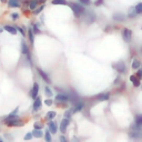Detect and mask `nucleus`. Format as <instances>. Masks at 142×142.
<instances>
[{
  "mask_svg": "<svg viewBox=\"0 0 142 142\" xmlns=\"http://www.w3.org/2000/svg\"><path fill=\"white\" fill-rule=\"evenodd\" d=\"M96 98L98 99V100H100V101H106V100H108V99L110 98V93H108V92H106V93H100V94H98Z\"/></svg>",
  "mask_w": 142,
  "mask_h": 142,
  "instance_id": "nucleus-20",
  "label": "nucleus"
},
{
  "mask_svg": "<svg viewBox=\"0 0 142 142\" xmlns=\"http://www.w3.org/2000/svg\"><path fill=\"white\" fill-rule=\"evenodd\" d=\"M140 65H141L140 60H138V59H134V60H133V62H132V69L138 70V69L140 68Z\"/></svg>",
  "mask_w": 142,
  "mask_h": 142,
  "instance_id": "nucleus-24",
  "label": "nucleus"
},
{
  "mask_svg": "<svg viewBox=\"0 0 142 142\" xmlns=\"http://www.w3.org/2000/svg\"><path fill=\"white\" fill-rule=\"evenodd\" d=\"M28 37H29L30 43L32 45V43H34V41H35V34H34V31H32V29L28 30Z\"/></svg>",
  "mask_w": 142,
  "mask_h": 142,
  "instance_id": "nucleus-23",
  "label": "nucleus"
},
{
  "mask_svg": "<svg viewBox=\"0 0 142 142\" xmlns=\"http://www.w3.org/2000/svg\"><path fill=\"white\" fill-rule=\"evenodd\" d=\"M1 142H2V141H1Z\"/></svg>",
  "mask_w": 142,
  "mask_h": 142,
  "instance_id": "nucleus-52",
  "label": "nucleus"
},
{
  "mask_svg": "<svg viewBox=\"0 0 142 142\" xmlns=\"http://www.w3.org/2000/svg\"><path fill=\"white\" fill-rule=\"evenodd\" d=\"M3 30L8 31L9 34H11V35H16V34H17V28H16V26L6 25V26H3Z\"/></svg>",
  "mask_w": 142,
  "mask_h": 142,
  "instance_id": "nucleus-14",
  "label": "nucleus"
},
{
  "mask_svg": "<svg viewBox=\"0 0 142 142\" xmlns=\"http://www.w3.org/2000/svg\"><path fill=\"white\" fill-rule=\"evenodd\" d=\"M135 124L138 127L142 125V114H136L135 116Z\"/></svg>",
  "mask_w": 142,
  "mask_h": 142,
  "instance_id": "nucleus-27",
  "label": "nucleus"
},
{
  "mask_svg": "<svg viewBox=\"0 0 142 142\" xmlns=\"http://www.w3.org/2000/svg\"><path fill=\"white\" fill-rule=\"evenodd\" d=\"M138 125L135 127V131L133 130V131H131L130 133H129V135H130V138L132 139V140H134V141H136V140H140L141 138H142V132L140 131V130H138Z\"/></svg>",
  "mask_w": 142,
  "mask_h": 142,
  "instance_id": "nucleus-7",
  "label": "nucleus"
},
{
  "mask_svg": "<svg viewBox=\"0 0 142 142\" xmlns=\"http://www.w3.org/2000/svg\"><path fill=\"white\" fill-rule=\"evenodd\" d=\"M141 53H142V47H141Z\"/></svg>",
  "mask_w": 142,
  "mask_h": 142,
  "instance_id": "nucleus-50",
  "label": "nucleus"
},
{
  "mask_svg": "<svg viewBox=\"0 0 142 142\" xmlns=\"http://www.w3.org/2000/svg\"><path fill=\"white\" fill-rule=\"evenodd\" d=\"M21 4L19 0H8V7L10 8H19Z\"/></svg>",
  "mask_w": 142,
  "mask_h": 142,
  "instance_id": "nucleus-17",
  "label": "nucleus"
},
{
  "mask_svg": "<svg viewBox=\"0 0 142 142\" xmlns=\"http://www.w3.org/2000/svg\"><path fill=\"white\" fill-rule=\"evenodd\" d=\"M56 100H57V102H65V101H68L69 100L68 94L67 93H59V94H57Z\"/></svg>",
  "mask_w": 142,
  "mask_h": 142,
  "instance_id": "nucleus-13",
  "label": "nucleus"
},
{
  "mask_svg": "<svg viewBox=\"0 0 142 142\" xmlns=\"http://www.w3.org/2000/svg\"><path fill=\"white\" fill-rule=\"evenodd\" d=\"M141 70H142V69H141Z\"/></svg>",
  "mask_w": 142,
  "mask_h": 142,
  "instance_id": "nucleus-53",
  "label": "nucleus"
},
{
  "mask_svg": "<svg viewBox=\"0 0 142 142\" xmlns=\"http://www.w3.org/2000/svg\"><path fill=\"white\" fill-rule=\"evenodd\" d=\"M134 9H135V12L138 15H142V2H138L134 6Z\"/></svg>",
  "mask_w": 142,
  "mask_h": 142,
  "instance_id": "nucleus-25",
  "label": "nucleus"
},
{
  "mask_svg": "<svg viewBox=\"0 0 142 142\" xmlns=\"http://www.w3.org/2000/svg\"><path fill=\"white\" fill-rule=\"evenodd\" d=\"M70 123V120L69 119H63L61 120V123H60V131L61 133H65V131H67V128Z\"/></svg>",
  "mask_w": 142,
  "mask_h": 142,
  "instance_id": "nucleus-9",
  "label": "nucleus"
},
{
  "mask_svg": "<svg viewBox=\"0 0 142 142\" xmlns=\"http://www.w3.org/2000/svg\"><path fill=\"white\" fill-rule=\"evenodd\" d=\"M45 93L47 97H52V91H51V89L49 87H45Z\"/></svg>",
  "mask_w": 142,
  "mask_h": 142,
  "instance_id": "nucleus-31",
  "label": "nucleus"
},
{
  "mask_svg": "<svg viewBox=\"0 0 142 142\" xmlns=\"http://www.w3.org/2000/svg\"><path fill=\"white\" fill-rule=\"evenodd\" d=\"M1 32H2V29H1V28H0V34H1Z\"/></svg>",
  "mask_w": 142,
  "mask_h": 142,
  "instance_id": "nucleus-48",
  "label": "nucleus"
},
{
  "mask_svg": "<svg viewBox=\"0 0 142 142\" xmlns=\"http://www.w3.org/2000/svg\"><path fill=\"white\" fill-rule=\"evenodd\" d=\"M112 19L114 21H117V22H123V21H125L127 19H128V17L124 15L123 12H120V11H117V12H114L112 15Z\"/></svg>",
  "mask_w": 142,
  "mask_h": 142,
  "instance_id": "nucleus-4",
  "label": "nucleus"
},
{
  "mask_svg": "<svg viewBox=\"0 0 142 142\" xmlns=\"http://www.w3.org/2000/svg\"><path fill=\"white\" fill-rule=\"evenodd\" d=\"M38 1H39V3H42V4H43V3H46L47 0H38Z\"/></svg>",
  "mask_w": 142,
  "mask_h": 142,
  "instance_id": "nucleus-46",
  "label": "nucleus"
},
{
  "mask_svg": "<svg viewBox=\"0 0 142 142\" xmlns=\"http://www.w3.org/2000/svg\"><path fill=\"white\" fill-rule=\"evenodd\" d=\"M51 3L52 4H68L67 0H52Z\"/></svg>",
  "mask_w": 142,
  "mask_h": 142,
  "instance_id": "nucleus-28",
  "label": "nucleus"
},
{
  "mask_svg": "<svg viewBox=\"0 0 142 142\" xmlns=\"http://www.w3.org/2000/svg\"><path fill=\"white\" fill-rule=\"evenodd\" d=\"M32 31H34V34H41V31H40V29H39V28H38V26L37 25H35V23H34V25H32Z\"/></svg>",
  "mask_w": 142,
  "mask_h": 142,
  "instance_id": "nucleus-33",
  "label": "nucleus"
},
{
  "mask_svg": "<svg viewBox=\"0 0 142 142\" xmlns=\"http://www.w3.org/2000/svg\"><path fill=\"white\" fill-rule=\"evenodd\" d=\"M43 9H45V4H41L39 8H37V10H34V13H35L36 16H37V15H39V13H40L42 10H43Z\"/></svg>",
  "mask_w": 142,
  "mask_h": 142,
  "instance_id": "nucleus-32",
  "label": "nucleus"
},
{
  "mask_svg": "<svg viewBox=\"0 0 142 142\" xmlns=\"http://www.w3.org/2000/svg\"><path fill=\"white\" fill-rule=\"evenodd\" d=\"M72 113H73V111H71V110H67L64 112V117H65V119H71V116H72Z\"/></svg>",
  "mask_w": 142,
  "mask_h": 142,
  "instance_id": "nucleus-34",
  "label": "nucleus"
},
{
  "mask_svg": "<svg viewBox=\"0 0 142 142\" xmlns=\"http://www.w3.org/2000/svg\"><path fill=\"white\" fill-rule=\"evenodd\" d=\"M11 18H12V20H17V19H19V13L18 12L11 13Z\"/></svg>",
  "mask_w": 142,
  "mask_h": 142,
  "instance_id": "nucleus-37",
  "label": "nucleus"
},
{
  "mask_svg": "<svg viewBox=\"0 0 142 142\" xmlns=\"http://www.w3.org/2000/svg\"><path fill=\"white\" fill-rule=\"evenodd\" d=\"M129 19H135L136 17H138V13L135 12V9L134 7H132L129 9V11H128V16H127Z\"/></svg>",
  "mask_w": 142,
  "mask_h": 142,
  "instance_id": "nucleus-18",
  "label": "nucleus"
},
{
  "mask_svg": "<svg viewBox=\"0 0 142 142\" xmlns=\"http://www.w3.org/2000/svg\"><path fill=\"white\" fill-rule=\"evenodd\" d=\"M7 127H22L23 125V121L18 120V119H12V120H8L4 121Z\"/></svg>",
  "mask_w": 142,
  "mask_h": 142,
  "instance_id": "nucleus-8",
  "label": "nucleus"
},
{
  "mask_svg": "<svg viewBox=\"0 0 142 142\" xmlns=\"http://www.w3.org/2000/svg\"><path fill=\"white\" fill-rule=\"evenodd\" d=\"M16 28H17V30H19V31L21 32V35H22L23 37H26V34H25V31H23V29H22L21 27H18V26H16Z\"/></svg>",
  "mask_w": 142,
  "mask_h": 142,
  "instance_id": "nucleus-39",
  "label": "nucleus"
},
{
  "mask_svg": "<svg viewBox=\"0 0 142 142\" xmlns=\"http://www.w3.org/2000/svg\"><path fill=\"white\" fill-rule=\"evenodd\" d=\"M4 136H6V139H8V140H10V141H12V136H11L10 134H8V133H6V134H4Z\"/></svg>",
  "mask_w": 142,
  "mask_h": 142,
  "instance_id": "nucleus-43",
  "label": "nucleus"
},
{
  "mask_svg": "<svg viewBox=\"0 0 142 142\" xmlns=\"http://www.w3.org/2000/svg\"><path fill=\"white\" fill-rule=\"evenodd\" d=\"M18 111H19V109H18V108H16L15 110H13V111H12V112H11V113H10V114H9L8 117H6V118H4V119H3V121H8V120H12V119H17L16 114L18 113Z\"/></svg>",
  "mask_w": 142,
  "mask_h": 142,
  "instance_id": "nucleus-19",
  "label": "nucleus"
},
{
  "mask_svg": "<svg viewBox=\"0 0 142 142\" xmlns=\"http://www.w3.org/2000/svg\"><path fill=\"white\" fill-rule=\"evenodd\" d=\"M21 53H22V54H25V56H27L28 60H29V63L31 64L30 50H29V48H28V46H27V43H26V41H25V40H22V41H21Z\"/></svg>",
  "mask_w": 142,
  "mask_h": 142,
  "instance_id": "nucleus-6",
  "label": "nucleus"
},
{
  "mask_svg": "<svg viewBox=\"0 0 142 142\" xmlns=\"http://www.w3.org/2000/svg\"><path fill=\"white\" fill-rule=\"evenodd\" d=\"M79 2L83 4V6H90L91 4V0H79Z\"/></svg>",
  "mask_w": 142,
  "mask_h": 142,
  "instance_id": "nucleus-35",
  "label": "nucleus"
},
{
  "mask_svg": "<svg viewBox=\"0 0 142 142\" xmlns=\"http://www.w3.org/2000/svg\"><path fill=\"white\" fill-rule=\"evenodd\" d=\"M68 4L71 8V10H72L75 18L82 17L84 15V12H86V8H84L83 4H81L80 2H69Z\"/></svg>",
  "mask_w": 142,
  "mask_h": 142,
  "instance_id": "nucleus-1",
  "label": "nucleus"
},
{
  "mask_svg": "<svg viewBox=\"0 0 142 142\" xmlns=\"http://www.w3.org/2000/svg\"><path fill=\"white\" fill-rule=\"evenodd\" d=\"M48 127H49V131H50V133H56L57 130H58V127H57V123L54 121H50L49 123H48Z\"/></svg>",
  "mask_w": 142,
  "mask_h": 142,
  "instance_id": "nucleus-16",
  "label": "nucleus"
},
{
  "mask_svg": "<svg viewBox=\"0 0 142 142\" xmlns=\"http://www.w3.org/2000/svg\"><path fill=\"white\" fill-rule=\"evenodd\" d=\"M32 135H34L35 138H41L43 134H42V132H41L40 129H35L34 131H32Z\"/></svg>",
  "mask_w": 142,
  "mask_h": 142,
  "instance_id": "nucleus-26",
  "label": "nucleus"
},
{
  "mask_svg": "<svg viewBox=\"0 0 142 142\" xmlns=\"http://www.w3.org/2000/svg\"><path fill=\"white\" fill-rule=\"evenodd\" d=\"M122 39H123L124 42H127V43L131 42V39H132V30L129 29V28H123V29H122Z\"/></svg>",
  "mask_w": 142,
  "mask_h": 142,
  "instance_id": "nucleus-3",
  "label": "nucleus"
},
{
  "mask_svg": "<svg viewBox=\"0 0 142 142\" xmlns=\"http://www.w3.org/2000/svg\"><path fill=\"white\" fill-rule=\"evenodd\" d=\"M52 100H50V99H48V100H46L45 101V105H47V106H51V105H52Z\"/></svg>",
  "mask_w": 142,
  "mask_h": 142,
  "instance_id": "nucleus-41",
  "label": "nucleus"
},
{
  "mask_svg": "<svg viewBox=\"0 0 142 142\" xmlns=\"http://www.w3.org/2000/svg\"><path fill=\"white\" fill-rule=\"evenodd\" d=\"M37 71H38V73L40 74V77H41L42 79H43L47 83H51V80H50V78L48 77V74H47L43 70H41L40 68H37Z\"/></svg>",
  "mask_w": 142,
  "mask_h": 142,
  "instance_id": "nucleus-12",
  "label": "nucleus"
},
{
  "mask_svg": "<svg viewBox=\"0 0 142 142\" xmlns=\"http://www.w3.org/2000/svg\"><path fill=\"white\" fill-rule=\"evenodd\" d=\"M45 138H46V142H52V140H51V134H50L49 130H47L45 132Z\"/></svg>",
  "mask_w": 142,
  "mask_h": 142,
  "instance_id": "nucleus-29",
  "label": "nucleus"
},
{
  "mask_svg": "<svg viewBox=\"0 0 142 142\" xmlns=\"http://www.w3.org/2000/svg\"><path fill=\"white\" fill-rule=\"evenodd\" d=\"M120 80H121V79H120V77H118V78L116 79V81H114V83H119V81H120Z\"/></svg>",
  "mask_w": 142,
  "mask_h": 142,
  "instance_id": "nucleus-45",
  "label": "nucleus"
},
{
  "mask_svg": "<svg viewBox=\"0 0 142 142\" xmlns=\"http://www.w3.org/2000/svg\"><path fill=\"white\" fill-rule=\"evenodd\" d=\"M112 68L116 71H118L119 73H125L127 72V67H125V63L123 62V61H119V62L113 63Z\"/></svg>",
  "mask_w": 142,
  "mask_h": 142,
  "instance_id": "nucleus-2",
  "label": "nucleus"
},
{
  "mask_svg": "<svg viewBox=\"0 0 142 142\" xmlns=\"http://www.w3.org/2000/svg\"><path fill=\"white\" fill-rule=\"evenodd\" d=\"M59 140H60V142H68V140L65 139V136H64V135H61Z\"/></svg>",
  "mask_w": 142,
  "mask_h": 142,
  "instance_id": "nucleus-42",
  "label": "nucleus"
},
{
  "mask_svg": "<svg viewBox=\"0 0 142 142\" xmlns=\"http://www.w3.org/2000/svg\"><path fill=\"white\" fill-rule=\"evenodd\" d=\"M136 78H139L141 80V78H142V70L138 69V72H136Z\"/></svg>",
  "mask_w": 142,
  "mask_h": 142,
  "instance_id": "nucleus-40",
  "label": "nucleus"
},
{
  "mask_svg": "<svg viewBox=\"0 0 142 142\" xmlns=\"http://www.w3.org/2000/svg\"><path fill=\"white\" fill-rule=\"evenodd\" d=\"M1 1H2V2H4V1H6V0H1Z\"/></svg>",
  "mask_w": 142,
  "mask_h": 142,
  "instance_id": "nucleus-49",
  "label": "nucleus"
},
{
  "mask_svg": "<svg viewBox=\"0 0 142 142\" xmlns=\"http://www.w3.org/2000/svg\"><path fill=\"white\" fill-rule=\"evenodd\" d=\"M38 92H39V84L38 82H35L34 86H32V90L30 91V96L32 99H36V97L38 96Z\"/></svg>",
  "mask_w": 142,
  "mask_h": 142,
  "instance_id": "nucleus-11",
  "label": "nucleus"
},
{
  "mask_svg": "<svg viewBox=\"0 0 142 142\" xmlns=\"http://www.w3.org/2000/svg\"><path fill=\"white\" fill-rule=\"evenodd\" d=\"M84 107V103L82 101H78V102H75L73 103V112H78V111H81L82 109Z\"/></svg>",
  "mask_w": 142,
  "mask_h": 142,
  "instance_id": "nucleus-15",
  "label": "nucleus"
},
{
  "mask_svg": "<svg viewBox=\"0 0 142 142\" xmlns=\"http://www.w3.org/2000/svg\"><path fill=\"white\" fill-rule=\"evenodd\" d=\"M130 80H131V82L133 83V86H134L135 88H138V87L140 86V79L136 78V75H131Z\"/></svg>",
  "mask_w": 142,
  "mask_h": 142,
  "instance_id": "nucleus-21",
  "label": "nucleus"
},
{
  "mask_svg": "<svg viewBox=\"0 0 142 142\" xmlns=\"http://www.w3.org/2000/svg\"><path fill=\"white\" fill-rule=\"evenodd\" d=\"M57 113L54 111H49L48 113H47V118H48L49 120H53L54 119V117H56Z\"/></svg>",
  "mask_w": 142,
  "mask_h": 142,
  "instance_id": "nucleus-30",
  "label": "nucleus"
},
{
  "mask_svg": "<svg viewBox=\"0 0 142 142\" xmlns=\"http://www.w3.org/2000/svg\"><path fill=\"white\" fill-rule=\"evenodd\" d=\"M0 142H1V139H0Z\"/></svg>",
  "mask_w": 142,
  "mask_h": 142,
  "instance_id": "nucleus-51",
  "label": "nucleus"
},
{
  "mask_svg": "<svg viewBox=\"0 0 142 142\" xmlns=\"http://www.w3.org/2000/svg\"><path fill=\"white\" fill-rule=\"evenodd\" d=\"M38 4H39V1L38 0H30V3H29V9L30 10H36L38 8Z\"/></svg>",
  "mask_w": 142,
  "mask_h": 142,
  "instance_id": "nucleus-22",
  "label": "nucleus"
},
{
  "mask_svg": "<svg viewBox=\"0 0 142 142\" xmlns=\"http://www.w3.org/2000/svg\"><path fill=\"white\" fill-rule=\"evenodd\" d=\"M41 106H42L41 98L37 96V97H36V99H35V102H34V112L39 111L40 109H41Z\"/></svg>",
  "mask_w": 142,
  "mask_h": 142,
  "instance_id": "nucleus-10",
  "label": "nucleus"
},
{
  "mask_svg": "<svg viewBox=\"0 0 142 142\" xmlns=\"http://www.w3.org/2000/svg\"><path fill=\"white\" fill-rule=\"evenodd\" d=\"M42 125L40 123H35V129H41Z\"/></svg>",
  "mask_w": 142,
  "mask_h": 142,
  "instance_id": "nucleus-44",
  "label": "nucleus"
},
{
  "mask_svg": "<svg viewBox=\"0 0 142 142\" xmlns=\"http://www.w3.org/2000/svg\"><path fill=\"white\" fill-rule=\"evenodd\" d=\"M32 132H29V133H27L26 135H25V140H31L32 139Z\"/></svg>",
  "mask_w": 142,
  "mask_h": 142,
  "instance_id": "nucleus-38",
  "label": "nucleus"
},
{
  "mask_svg": "<svg viewBox=\"0 0 142 142\" xmlns=\"http://www.w3.org/2000/svg\"><path fill=\"white\" fill-rule=\"evenodd\" d=\"M103 2H105V0H96V1H94V6L100 7V6H102V4H103Z\"/></svg>",
  "mask_w": 142,
  "mask_h": 142,
  "instance_id": "nucleus-36",
  "label": "nucleus"
},
{
  "mask_svg": "<svg viewBox=\"0 0 142 142\" xmlns=\"http://www.w3.org/2000/svg\"><path fill=\"white\" fill-rule=\"evenodd\" d=\"M78 141H79V140H78V138H75V136L72 139V142H78Z\"/></svg>",
  "mask_w": 142,
  "mask_h": 142,
  "instance_id": "nucleus-47",
  "label": "nucleus"
},
{
  "mask_svg": "<svg viewBox=\"0 0 142 142\" xmlns=\"http://www.w3.org/2000/svg\"><path fill=\"white\" fill-rule=\"evenodd\" d=\"M83 16H86V22L88 23V25H91V23H93L94 21H96V13H94L93 11H87L84 12V15Z\"/></svg>",
  "mask_w": 142,
  "mask_h": 142,
  "instance_id": "nucleus-5",
  "label": "nucleus"
}]
</instances>
